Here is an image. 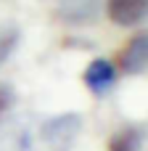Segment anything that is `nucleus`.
<instances>
[{
  "label": "nucleus",
  "instance_id": "f257e3e1",
  "mask_svg": "<svg viewBox=\"0 0 148 151\" xmlns=\"http://www.w3.org/2000/svg\"><path fill=\"white\" fill-rule=\"evenodd\" d=\"M79 127V114H56L42 122H13L0 133V151H69Z\"/></svg>",
  "mask_w": 148,
  "mask_h": 151
},
{
  "label": "nucleus",
  "instance_id": "f03ea898",
  "mask_svg": "<svg viewBox=\"0 0 148 151\" xmlns=\"http://www.w3.org/2000/svg\"><path fill=\"white\" fill-rule=\"evenodd\" d=\"M103 5L117 27H135L148 19V0H106Z\"/></svg>",
  "mask_w": 148,
  "mask_h": 151
},
{
  "label": "nucleus",
  "instance_id": "7ed1b4c3",
  "mask_svg": "<svg viewBox=\"0 0 148 151\" xmlns=\"http://www.w3.org/2000/svg\"><path fill=\"white\" fill-rule=\"evenodd\" d=\"M106 0H58L56 13L66 24H93Z\"/></svg>",
  "mask_w": 148,
  "mask_h": 151
},
{
  "label": "nucleus",
  "instance_id": "20e7f679",
  "mask_svg": "<svg viewBox=\"0 0 148 151\" xmlns=\"http://www.w3.org/2000/svg\"><path fill=\"white\" fill-rule=\"evenodd\" d=\"M119 69L124 74H140L148 69V32H138L119 53Z\"/></svg>",
  "mask_w": 148,
  "mask_h": 151
},
{
  "label": "nucleus",
  "instance_id": "39448f33",
  "mask_svg": "<svg viewBox=\"0 0 148 151\" xmlns=\"http://www.w3.org/2000/svg\"><path fill=\"white\" fill-rule=\"evenodd\" d=\"M117 82V69L111 61L106 58H95L87 69H85V85L95 93V96H106Z\"/></svg>",
  "mask_w": 148,
  "mask_h": 151
},
{
  "label": "nucleus",
  "instance_id": "423d86ee",
  "mask_svg": "<svg viewBox=\"0 0 148 151\" xmlns=\"http://www.w3.org/2000/svg\"><path fill=\"white\" fill-rule=\"evenodd\" d=\"M143 138H146V130L138 127V125H127L122 127L111 143H109V151H140L143 149Z\"/></svg>",
  "mask_w": 148,
  "mask_h": 151
},
{
  "label": "nucleus",
  "instance_id": "0eeeda50",
  "mask_svg": "<svg viewBox=\"0 0 148 151\" xmlns=\"http://www.w3.org/2000/svg\"><path fill=\"white\" fill-rule=\"evenodd\" d=\"M19 40H21V35H19V29H16L13 24L0 27V66H3V64L11 58V53L16 50Z\"/></svg>",
  "mask_w": 148,
  "mask_h": 151
},
{
  "label": "nucleus",
  "instance_id": "6e6552de",
  "mask_svg": "<svg viewBox=\"0 0 148 151\" xmlns=\"http://www.w3.org/2000/svg\"><path fill=\"white\" fill-rule=\"evenodd\" d=\"M13 101H16V93H13V88H11V85H5V82H0V119H3V117L11 111Z\"/></svg>",
  "mask_w": 148,
  "mask_h": 151
}]
</instances>
